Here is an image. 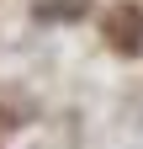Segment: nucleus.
Instances as JSON below:
<instances>
[{"instance_id": "2", "label": "nucleus", "mask_w": 143, "mask_h": 149, "mask_svg": "<svg viewBox=\"0 0 143 149\" xmlns=\"http://www.w3.org/2000/svg\"><path fill=\"white\" fill-rule=\"evenodd\" d=\"M32 117V101L27 96H16V91H6L0 85V133H6V128H21Z\"/></svg>"}, {"instance_id": "1", "label": "nucleus", "mask_w": 143, "mask_h": 149, "mask_svg": "<svg viewBox=\"0 0 143 149\" xmlns=\"http://www.w3.org/2000/svg\"><path fill=\"white\" fill-rule=\"evenodd\" d=\"M101 37H106V48H117V53H138V48H143V6H138V0L106 6Z\"/></svg>"}]
</instances>
